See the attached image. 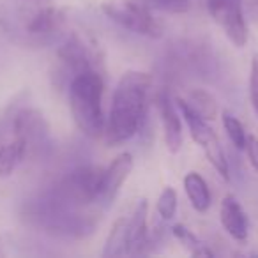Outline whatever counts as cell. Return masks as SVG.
<instances>
[{"instance_id": "603a6c76", "label": "cell", "mask_w": 258, "mask_h": 258, "mask_svg": "<svg viewBox=\"0 0 258 258\" xmlns=\"http://www.w3.org/2000/svg\"><path fill=\"white\" fill-rule=\"evenodd\" d=\"M244 152H246L249 165L253 166V170L258 173V138L256 137L247 135V142H246V147H244Z\"/></svg>"}, {"instance_id": "4fadbf2b", "label": "cell", "mask_w": 258, "mask_h": 258, "mask_svg": "<svg viewBox=\"0 0 258 258\" xmlns=\"http://www.w3.org/2000/svg\"><path fill=\"white\" fill-rule=\"evenodd\" d=\"M149 204L145 198L138 200L133 216L129 218V254L144 253V247L149 244V226H147Z\"/></svg>"}, {"instance_id": "ba28073f", "label": "cell", "mask_w": 258, "mask_h": 258, "mask_svg": "<svg viewBox=\"0 0 258 258\" xmlns=\"http://www.w3.org/2000/svg\"><path fill=\"white\" fill-rule=\"evenodd\" d=\"M15 137L25 144L27 154H36L50 142V127L43 113L34 108H25L15 118Z\"/></svg>"}, {"instance_id": "7a4b0ae2", "label": "cell", "mask_w": 258, "mask_h": 258, "mask_svg": "<svg viewBox=\"0 0 258 258\" xmlns=\"http://www.w3.org/2000/svg\"><path fill=\"white\" fill-rule=\"evenodd\" d=\"M104 78L99 69L75 75L69 82V108L76 127L85 137L97 140L104 135L106 118L103 115Z\"/></svg>"}, {"instance_id": "9a60e30c", "label": "cell", "mask_w": 258, "mask_h": 258, "mask_svg": "<svg viewBox=\"0 0 258 258\" xmlns=\"http://www.w3.org/2000/svg\"><path fill=\"white\" fill-rule=\"evenodd\" d=\"M125 254H129V219L118 218L111 225V230L106 237L103 256L115 258V256H125Z\"/></svg>"}, {"instance_id": "8fae6325", "label": "cell", "mask_w": 258, "mask_h": 258, "mask_svg": "<svg viewBox=\"0 0 258 258\" xmlns=\"http://www.w3.org/2000/svg\"><path fill=\"white\" fill-rule=\"evenodd\" d=\"M135 166V159L131 152H122L111 161L108 168H104V180H103V191H101V200L104 207H110L115 202V198L120 193V187L131 175Z\"/></svg>"}, {"instance_id": "52a82bcc", "label": "cell", "mask_w": 258, "mask_h": 258, "mask_svg": "<svg viewBox=\"0 0 258 258\" xmlns=\"http://www.w3.org/2000/svg\"><path fill=\"white\" fill-rule=\"evenodd\" d=\"M66 23V13L57 6L46 4V0H39L34 4L32 11L27 13L23 34L37 43H48L57 36Z\"/></svg>"}, {"instance_id": "277c9868", "label": "cell", "mask_w": 258, "mask_h": 258, "mask_svg": "<svg viewBox=\"0 0 258 258\" xmlns=\"http://www.w3.org/2000/svg\"><path fill=\"white\" fill-rule=\"evenodd\" d=\"M101 11L106 15L113 23L120 25L122 29L129 32L138 34V36L158 39L163 36V25L154 18L152 9L138 0H127V2H104L101 6Z\"/></svg>"}, {"instance_id": "ffe728a7", "label": "cell", "mask_w": 258, "mask_h": 258, "mask_svg": "<svg viewBox=\"0 0 258 258\" xmlns=\"http://www.w3.org/2000/svg\"><path fill=\"white\" fill-rule=\"evenodd\" d=\"M177 204H179V198H177V191L173 189L172 186H166L165 189L161 191L158 198V214L161 216V219L165 221H170V219L175 218L177 214Z\"/></svg>"}, {"instance_id": "30bf717a", "label": "cell", "mask_w": 258, "mask_h": 258, "mask_svg": "<svg viewBox=\"0 0 258 258\" xmlns=\"http://www.w3.org/2000/svg\"><path fill=\"white\" fill-rule=\"evenodd\" d=\"M156 108H158L159 118H161L163 135H165V144L168 152L177 154L182 149V120H180V111L177 104L172 103L168 92L159 90L156 94Z\"/></svg>"}, {"instance_id": "2e32d148", "label": "cell", "mask_w": 258, "mask_h": 258, "mask_svg": "<svg viewBox=\"0 0 258 258\" xmlns=\"http://www.w3.org/2000/svg\"><path fill=\"white\" fill-rule=\"evenodd\" d=\"M27 156H29L27 147L20 138L15 137L13 142L2 145L0 147V177H11Z\"/></svg>"}, {"instance_id": "44dd1931", "label": "cell", "mask_w": 258, "mask_h": 258, "mask_svg": "<svg viewBox=\"0 0 258 258\" xmlns=\"http://www.w3.org/2000/svg\"><path fill=\"white\" fill-rule=\"evenodd\" d=\"M149 9L166 15H184L191 9V0H142Z\"/></svg>"}, {"instance_id": "8992f818", "label": "cell", "mask_w": 258, "mask_h": 258, "mask_svg": "<svg viewBox=\"0 0 258 258\" xmlns=\"http://www.w3.org/2000/svg\"><path fill=\"white\" fill-rule=\"evenodd\" d=\"M211 18L237 48L246 46L247 25L244 18L242 0H207Z\"/></svg>"}, {"instance_id": "3957f363", "label": "cell", "mask_w": 258, "mask_h": 258, "mask_svg": "<svg viewBox=\"0 0 258 258\" xmlns=\"http://www.w3.org/2000/svg\"><path fill=\"white\" fill-rule=\"evenodd\" d=\"M175 104L180 111V117H182V120L186 122L187 129H189V135H191V138H193V142H197V144L200 145V149L204 151V154L207 156L212 168L221 175L223 180L228 182L230 180L228 159H226L225 151H223L221 144H219L218 135H216L214 129L209 125V120L200 117V115L189 106V103H187L186 99H182V97H177Z\"/></svg>"}, {"instance_id": "6da1fadb", "label": "cell", "mask_w": 258, "mask_h": 258, "mask_svg": "<svg viewBox=\"0 0 258 258\" xmlns=\"http://www.w3.org/2000/svg\"><path fill=\"white\" fill-rule=\"evenodd\" d=\"M152 76L144 71H125L111 97L104 140L110 147L131 140L140 131L149 108Z\"/></svg>"}, {"instance_id": "d6986e66", "label": "cell", "mask_w": 258, "mask_h": 258, "mask_svg": "<svg viewBox=\"0 0 258 258\" xmlns=\"http://www.w3.org/2000/svg\"><path fill=\"white\" fill-rule=\"evenodd\" d=\"M221 120H223V127H225V131H226V137L232 142V145L237 151H244L246 142H247V133H246L244 124L228 110H225L221 113Z\"/></svg>"}, {"instance_id": "ac0fdd59", "label": "cell", "mask_w": 258, "mask_h": 258, "mask_svg": "<svg viewBox=\"0 0 258 258\" xmlns=\"http://www.w3.org/2000/svg\"><path fill=\"white\" fill-rule=\"evenodd\" d=\"M186 101L200 117L205 118V120H214V118L218 117V111H219L218 103H216L214 96L209 94L207 90H204V89L191 90Z\"/></svg>"}, {"instance_id": "e0dca14e", "label": "cell", "mask_w": 258, "mask_h": 258, "mask_svg": "<svg viewBox=\"0 0 258 258\" xmlns=\"http://www.w3.org/2000/svg\"><path fill=\"white\" fill-rule=\"evenodd\" d=\"M172 235L180 242V246L184 249L189 251L191 256H214V251L211 247H207V244H204L187 226H184L182 223H177L172 226Z\"/></svg>"}, {"instance_id": "5bb4252c", "label": "cell", "mask_w": 258, "mask_h": 258, "mask_svg": "<svg viewBox=\"0 0 258 258\" xmlns=\"http://www.w3.org/2000/svg\"><path fill=\"white\" fill-rule=\"evenodd\" d=\"M184 191L191 207L197 212H207L212 204V195L209 184L198 172H187L184 177Z\"/></svg>"}, {"instance_id": "cb8c5ba5", "label": "cell", "mask_w": 258, "mask_h": 258, "mask_svg": "<svg viewBox=\"0 0 258 258\" xmlns=\"http://www.w3.org/2000/svg\"><path fill=\"white\" fill-rule=\"evenodd\" d=\"M4 235H0V256H6V254H8V251L4 249Z\"/></svg>"}, {"instance_id": "5b68a950", "label": "cell", "mask_w": 258, "mask_h": 258, "mask_svg": "<svg viewBox=\"0 0 258 258\" xmlns=\"http://www.w3.org/2000/svg\"><path fill=\"white\" fill-rule=\"evenodd\" d=\"M104 168L96 165H82L71 170L57 186L64 197L75 202L80 207H87L90 204H99L101 191H103Z\"/></svg>"}, {"instance_id": "d4e9b609", "label": "cell", "mask_w": 258, "mask_h": 258, "mask_svg": "<svg viewBox=\"0 0 258 258\" xmlns=\"http://www.w3.org/2000/svg\"><path fill=\"white\" fill-rule=\"evenodd\" d=\"M254 11H256V16H258V2H256V6H254Z\"/></svg>"}, {"instance_id": "9c48e42d", "label": "cell", "mask_w": 258, "mask_h": 258, "mask_svg": "<svg viewBox=\"0 0 258 258\" xmlns=\"http://www.w3.org/2000/svg\"><path fill=\"white\" fill-rule=\"evenodd\" d=\"M57 55L62 64H64V68L68 69V71H71L73 76L82 71H89V69H99L97 68L96 51H94L92 46H89L87 41L76 32H73L71 36L60 44Z\"/></svg>"}, {"instance_id": "7402d4cb", "label": "cell", "mask_w": 258, "mask_h": 258, "mask_svg": "<svg viewBox=\"0 0 258 258\" xmlns=\"http://www.w3.org/2000/svg\"><path fill=\"white\" fill-rule=\"evenodd\" d=\"M249 101L254 113L258 117V53L251 58V71H249Z\"/></svg>"}, {"instance_id": "7c38bea8", "label": "cell", "mask_w": 258, "mask_h": 258, "mask_svg": "<svg viewBox=\"0 0 258 258\" xmlns=\"http://www.w3.org/2000/svg\"><path fill=\"white\" fill-rule=\"evenodd\" d=\"M219 221L225 232L237 242H246L249 233V221L247 214L240 202L233 195H226L219 205Z\"/></svg>"}]
</instances>
